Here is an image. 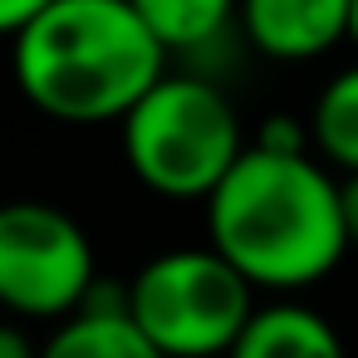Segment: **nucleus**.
Here are the masks:
<instances>
[{
	"label": "nucleus",
	"instance_id": "1a4fd4ad",
	"mask_svg": "<svg viewBox=\"0 0 358 358\" xmlns=\"http://www.w3.org/2000/svg\"><path fill=\"white\" fill-rule=\"evenodd\" d=\"M133 10L167 55H196L241 25V0H133Z\"/></svg>",
	"mask_w": 358,
	"mask_h": 358
},
{
	"label": "nucleus",
	"instance_id": "6e6552de",
	"mask_svg": "<svg viewBox=\"0 0 358 358\" xmlns=\"http://www.w3.org/2000/svg\"><path fill=\"white\" fill-rule=\"evenodd\" d=\"M40 358H167L128 309H79L40 343Z\"/></svg>",
	"mask_w": 358,
	"mask_h": 358
},
{
	"label": "nucleus",
	"instance_id": "9d476101",
	"mask_svg": "<svg viewBox=\"0 0 358 358\" xmlns=\"http://www.w3.org/2000/svg\"><path fill=\"white\" fill-rule=\"evenodd\" d=\"M309 133H314V152L338 167V172H358V64L338 69L314 108H309Z\"/></svg>",
	"mask_w": 358,
	"mask_h": 358
},
{
	"label": "nucleus",
	"instance_id": "7ed1b4c3",
	"mask_svg": "<svg viewBox=\"0 0 358 358\" xmlns=\"http://www.w3.org/2000/svg\"><path fill=\"white\" fill-rule=\"evenodd\" d=\"M118 138L128 172L167 201H206L250 148L236 103L196 74H162L123 113Z\"/></svg>",
	"mask_w": 358,
	"mask_h": 358
},
{
	"label": "nucleus",
	"instance_id": "39448f33",
	"mask_svg": "<svg viewBox=\"0 0 358 358\" xmlns=\"http://www.w3.org/2000/svg\"><path fill=\"white\" fill-rule=\"evenodd\" d=\"M99 285L89 231L55 201H0V309L69 319Z\"/></svg>",
	"mask_w": 358,
	"mask_h": 358
},
{
	"label": "nucleus",
	"instance_id": "ddd939ff",
	"mask_svg": "<svg viewBox=\"0 0 358 358\" xmlns=\"http://www.w3.org/2000/svg\"><path fill=\"white\" fill-rule=\"evenodd\" d=\"M343 226H348V245L358 250V172H343Z\"/></svg>",
	"mask_w": 358,
	"mask_h": 358
},
{
	"label": "nucleus",
	"instance_id": "4468645a",
	"mask_svg": "<svg viewBox=\"0 0 358 358\" xmlns=\"http://www.w3.org/2000/svg\"><path fill=\"white\" fill-rule=\"evenodd\" d=\"M353 50H358V0H353V40H348Z\"/></svg>",
	"mask_w": 358,
	"mask_h": 358
},
{
	"label": "nucleus",
	"instance_id": "f257e3e1",
	"mask_svg": "<svg viewBox=\"0 0 358 358\" xmlns=\"http://www.w3.org/2000/svg\"><path fill=\"white\" fill-rule=\"evenodd\" d=\"M206 245H216L255 289H309L353 250L343 226V177H334L319 152L250 143L206 196Z\"/></svg>",
	"mask_w": 358,
	"mask_h": 358
},
{
	"label": "nucleus",
	"instance_id": "0eeeda50",
	"mask_svg": "<svg viewBox=\"0 0 358 358\" xmlns=\"http://www.w3.org/2000/svg\"><path fill=\"white\" fill-rule=\"evenodd\" d=\"M226 358H348V353L338 329L319 309L280 294L270 304H255L250 324L241 329Z\"/></svg>",
	"mask_w": 358,
	"mask_h": 358
},
{
	"label": "nucleus",
	"instance_id": "f8f14e48",
	"mask_svg": "<svg viewBox=\"0 0 358 358\" xmlns=\"http://www.w3.org/2000/svg\"><path fill=\"white\" fill-rule=\"evenodd\" d=\"M0 358H40V343L20 324H0Z\"/></svg>",
	"mask_w": 358,
	"mask_h": 358
},
{
	"label": "nucleus",
	"instance_id": "423d86ee",
	"mask_svg": "<svg viewBox=\"0 0 358 358\" xmlns=\"http://www.w3.org/2000/svg\"><path fill=\"white\" fill-rule=\"evenodd\" d=\"M241 35L275 64H309L353 40V0H241Z\"/></svg>",
	"mask_w": 358,
	"mask_h": 358
},
{
	"label": "nucleus",
	"instance_id": "f03ea898",
	"mask_svg": "<svg viewBox=\"0 0 358 358\" xmlns=\"http://www.w3.org/2000/svg\"><path fill=\"white\" fill-rule=\"evenodd\" d=\"M162 40L143 25L133 0H55L10 40L20 99L74 128L123 123V113L167 74Z\"/></svg>",
	"mask_w": 358,
	"mask_h": 358
},
{
	"label": "nucleus",
	"instance_id": "20e7f679",
	"mask_svg": "<svg viewBox=\"0 0 358 358\" xmlns=\"http://www.w3.org/2000/svg\"><path fill=\"white\" fill-rule=\"evenodd\" d=\"M128 314L167 358H226L255 314V285L216 245H177L128 280Z\"/></svg>",
	"mask_w": 358,
	"mask_h": 358
},
{
	"label": "nucleus",
	"instance_id": "9b49d317",
	"mask_svg": "<svg viewBox=\"0 0 358 358\" xmlns=\"http://www.w3.org/2000/svg\"><path fill=\"white\" fill-rule=\"evenodd\" d=\"M55 0H0V40H15L20 30H30Z\"/></svg>",
	"mask_w": 358,
	"mask_h": 358
}]
</instances>
